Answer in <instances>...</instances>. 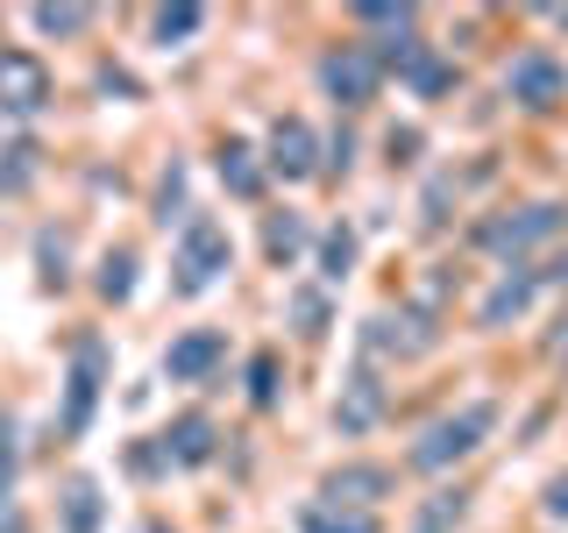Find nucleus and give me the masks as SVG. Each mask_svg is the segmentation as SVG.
<instances>
[{"instance_id":"obj_17","label":"nucleus","mask_w":568,"mask_h":533,"mask_svg":"<svg viewBox=\"0 0 568 533\" xmlns=\"http://www.w3.org/2000/svg\"><path fill=\"white\" fill-rule=\"evenodd\" d=\"M263 178H271V164H256V150H248V142H221V185L235 192V200H256Z\"/></svg>"},{"instance_id":"obj_5","label":"nucleus","mask_w":568,"mask_h":533,"mask_svg":"<svg viewBox=\"0 0 568 533\" xmlns=\"http://www.w3.org/2000/svg\"><path fill=\"white\" fill-rule=\"evenodd\" d=\"M505 93L519 107H532V114H547V107L568 100V64L555 50H519V58L505 64Z\"/></svg>"},{"instance_id":"obj_15","label":"nucleus","mask_w":568,"mask_h":533,"mask_svg":"<svg viewBox=\"0 0 568 533\" xmlns=\"http://www.w3.org/2000/svg\"><path fill=\"white\" fill-rule=\"evenodd\" d=\"M213 441H221V434H213V420L206 413H185L164 434V462H178V470H200V462H213Z\"/></svg>"},{"instance_id":"obj_22","label":"nucleus","mask_w":568,"mask_h":533,"mask_svg":"<svg viewBox=\"0 0 568 533\" xmlns=\"http://www.w3.org/2000/svg\"><path fill=\"white\" fill-rule=\"evenodd\" d=\"M200 22H206V8H192V0H178V8H156L150 14V36H156V43H185V36H200Z\"/></svg>"},{"instance_id":"obj_6","label":"nucleus","mask_w":568,"mask_h":533,"mask_svg":"<svg viewBox=\"0 0 568 533\" xmlns=\"http://www.w3.org/2000/svg\"><path fill=\"white\" fill-rule=\"evenodd\" d=\"M50 107V64L29 58V50H0V114L29 121Z\"/></svg>"},{"instance_id":"obj_1","label":"nucleus","mask_w":568,"mask_h":533,"mask_svg":"<svg viewBox=\"0 0 568 533\" xmlns=\"http://www.w3.org/2000/svg\"><path fill=\"white\" fill-rule=\"evenodd\" d=\"M227 263H235V242H227V228L213 221V213H192V221L178 228L171 292H178V299H200V292H213V284L227 278Z\"/></svg>"},{"instance_id":"obj_27","label":"nucleus","mask_w":568,"mask_h":533,"mask_svg":"<svg viewBox=\"0 0 568 533\" xmlns=\"http://www.w3.org/2000/svg\"><path fill=\"white\" fill-rule=\"evenodd\" d=\"M292 320H298V334H306V342H320V334H327V292H292Z\"/></svg>"},{"instance_id":"obj_25","label":"nucleus","mask_w":568,"mask_h":533,"mask_svg":"<svg viewBox=\"0 0 568 533\" xmlns=\"http://www.w3.org/2000/svg\"><path fill=\"white\" fill-rule=\"evenodd\" d=\"M248 405H256V413H271V405H277V355L271 349L248 355Z\"/></svg>"},{"instance_id":"obj_18","label":"nucleus","mask_w":568,"mask_h":533,"mask_svg":"<svg viewBox=\"0 0 568 533\" xmlns=\"http://www.w3.org/2000/svg\"><path fill=\"white\" fill-rule=\"evenodd\" d=\"M58 520H64V533H100V484H93V476H71V484H64Z\"/></svg>"},{"instance_id":"obj_7","label":"nucleus","mask_w":568,"mask_h":533,"mask_svg":"<svg viewBox=\"0 0 568 533\" xmlns=\"http://www.w3.org/2000/svg\"><path fill=\"white\" fill-rule=\"evenodd\" d=\"M377 58H384L390 71H398V79H405V93H419V100H440V93L455 86V64L440 58L434 43H419V36H405V43H384Z\"/></svg>"},{"instance_id":"obj_31","label":"nucleus","mask_w":568,"mask_h":533,"mask_svg":"<svg viewBox=\"0 0 568 533\" xmlns=\"http://www.w3.org/2000/svg\"><path fill=\"white\" fill-rule=\"evenodd\" d=\"M29 178H36V150H29V142H14L8 164H0V185H29Z\"/></svg>"},{"instance_id":"obj_3","label":"nucleus","mask_w":568,"mask_h":533,"mask_svg":"<svg viewBox=\"0 0 568 533\" xmlns=\"http://www.w3.org/2000/svg\"><path fill=\"white\" fill-rule=\"evenodd\" d=\"M320 86H327L334 107H369L384 86V58L369 43H334L327 58H320Z\"/></svg>"},{"instance_id":"obj_11","label":"nucleus","mask_w":568,"mask_h":533,"mask_svg":"<svg viewBox=\"0 0 568 533\" xmlns=\"http://www.w3.org/2000/svg\"><path fill=\"white\" fill-rule=\"evenodd\" d=\"M426 349H434L426 313H377L363 328V355H426Z\"/></svg>"},{"instance_id":"obj_35","label":"nucleus","mask_w":568,"mask_h":533,"mask_svg":"<svg viewBox=\"0 0 568 533\" xmlns=\"http://www.w3.org/2000/svg\"><path fill=\"white\" fill-rule=\"evenodd\" d=\"M540 284H568V249L555 257V271H540Z\"/></svg>"},{"instance_id":"obj_19","label":"nucleus","mask_w":568,"mask_h":533,"mask_svg":"<svg viewBox=\"0 0 568 533\" xmlns=\"http://www.w3.org/2000/svg\"><path fill=\"white\" fill-rule=\"evenodd\" d=\"M263 249H271V263L292 271L298 249H306V221H298V213H271V221H263Z\"/></svg>"},{"instance_id":"obj_8","label":"nucleus","mask_w":568,"mask_h":533,"mask_svg":"<svg viewBox=\"0 0 568 533\" xmlns=\"http://www.w3.org/2000/svg\"><path fill=\"white\" fill-rule=\"evenodd\" d=\"M561 228V207H519V213H490L484 228H476V242L490 249V257H526L532 242H547Z\"/></svg>"},{"instance_id":"obj_4","label":"nucleus","mask_w":568,"mask_h":533,"mask_svg":"<svg viewBox=\"0 0 568 533\" xmlns=\"http://www.w3.org/2000/svg\"><path fill=\"white\" fill-rule=\"evenodd\" d=\"M100 384H106V342L100 334H79L71 342V378H64V441H79L93 426V405H100Z\"/></svg>"},{"instance_id":"obj_9","label":"nucleus","mask_w":568,"mask_h":533,"mask_svg":"<svg viewBox=\"0 0 568 533\" xmlns=\"http://www.w3.org/2000/svg\"><path fill=\"white\" fill-rule=\"evenodd\" d=\"M320 497H327V505L377 512V497H390V470H384V462H348V470H327V476H320Z\"/></svg>"},{"instance_id":"obj_23","label":"nucleus","mask_w":568,"mask_h":533,"mask_svg":"<svg viewBox=\"0 0 568 533\" xmlns=\"http://www.w3.org/2000/svg\"><path fill=\"white\" fill-rule=\"evenodd\" d=\"M355 22H363V29H384L390 43H405V36H413V8H405V0H398V8H390V0H363V8H355Z\"/></svg>"},{"instance_id":"obj_28","label":"nucleus","mask_w":568,"mask_h":533,"mask_svg":"<svg viewBox=\"0 0 568 533\" xmlns=\"http://www.w3.org/2000/svg\"><path fill=\"white\" fill-rule=\"evenodd\" d=\"M156 221H192V213H185V164H171L164 171V185H156Z\"/></svg>"},{"instance_id":"obj_16","label":"nucleus","mask_w":568,"mask_h":533,"mask_svg":"<svg viewBox=\"0 0 568 533\" xmlns=\"http://www.w3.org/2000/svg\"><path fill=\"white\" fill-rule=\"evenodd\" d=\"M298 526H306V533H384V520H377V512L327 505V497H313V505L298 512Z\"/></svg>"},{"instance_id":"obj_32","label":"nucleus","mask_w":568,"mask_h":533,"mask_svg":"<svg viewBox=\"0 0 568 533\" xmlns=\"http://www.w3.org/2000/svg\"><path fill=\"white\" fill-rule=\"evenodd\" d=\"M547 520H568V470L547 484Z\"/></svg>"},{"instance_id":"obj_30","label":"nucleus","mask_w":568,"mask_h":533,"mask_svg":"<svg viewBox=\"0 0 568 533\" xmlns=\"http://www.w3.org/2000/svg\"><path fill=\"white\" fill-rule=\"evenodd\" d=\"M14 462H22L14 455V420L0 413V497H14Z\"/></svg>"},{"instance_id":"obj_36","label":"nucleus","mask_w":568,"mask_h":533,"mask_svg":"<svg viewBox=\"0 0 568 533\" xmlns=\"http://www.w3.org/2000/svg\"><path fill=\"white\" fill-rule=\"evenodd\" d=\"M555 22H561V29H568V8H555Z\"/></svg>"},{"instance_id":"obj_13","label":"nucleus","mask_w":568,"mask_h":533,"mask_svg":"<svg viewBox=\"0 0 568 533\" xmlns=\"http://www.w3.org/2000/svg\"><path fill=\"white\" fill-rule=\"evenodd\" d=\"M377 420H384V384H377V370H355V378L342 384L334 426H342V434H369Z\"/></svg>"},{"instance_id":"obj_24","label":"nucleus","mask_w":568,"mask_h":533,"mask_svg":"<svg viewBox=\"0 0 568 533\" xmlns=\"http://www.w3.org/2000/svg\"><path fill=\"white\" fill-rule=\"evenodd\" d=\"M355 271V228H327V242H320V278L342 284Z\"/></svg>"},{"instance_id":"obj_37","label":"nucleus","mask_w":568,"mask_h":533,"mask_svg":"<svg viewBox=\"0 0 568 533\" xmlns=\"http://www.w3.org/2000/svg\"><path fill=\"white\" fill-rule=\"evenodd\" d=\"M142 533H164V526H156V520H150V526H142Z\"/></svg>"},{"instance_id":"obj_12","label":"nucleus","mask_w":568,"mask_h":533,"mask_svg":"<svg viewBox=\"0 0 568 533\" xmlns=\"http://www.w3.org/2000/svg\"><path fill=\"white\" fill-rule=\"evenodd\" d=\"M221 355H227L221 328H192V334H178V342H171L164 370H171V384H200V378H213V370H221Z\"/></svg>"},{"instance_id":"obj_26","label":"nucleus","mask_w":568,"mask_h":533,"mask_svg":"<svg viewBox=\"0 0 568 533\" xmlns=\"http://www.w3.org/2000/svg\"><path fill=\"white\" fill-rule=\"evenodd\" d=\"M129 292H135V257H129V249H106V263H100V299H114V306H121Z\"/></svg>"},{"instance_id":"obj_20","label":"nucleus","mask_w":568,"mask_h":533,"mask_svg":"<svg viewBox=\"0 0 568 533\" xmlns=\"http://www.w3.org/2000/svg\"><path fill=\"white\" fill-rule=\"evenodd\" d=\"M462 512H469V491H434V497L419 505L413 533H455V526H462Z\"/></svg>"},{"instance_id":"obj_33","label":"nucleus","mask_w":568,"mask_h":533,"mask_svg":"<svg viewBox=\"0 0 568 533\" xmlns=\"http://www.w3.org/2000/svg\"><path fill=\"white\" fill-rule=\"evenodd\" d=\"M327 164H334V171H348V164H355V142H348V135H334V142H327Z\"/></svg>"},{"instance_id":"obj_10","label":"nucleus","mask_w":568,"mask_h":533,"mask_svg":"<svg viewBox=\"0 0 568 533\" xmlns=\"http://www.w3.org/2000/svg\"><path fill=\"white\" fill-rule=\"evenodd\" d=\"M320 171V142L313 129L298 114H284L277 129H271V178H284V185H298V178H313Z\"/></svg>"},{"instance_id":"obj_29","label":"nucleus","mask_w":568,"mask_h":533,"mask_svg":"<svg viewBox=\"0 0 568 533\" xmlns=\"http://www.w3.org/2000/svg\"><path fill=\"white\" fill-rule=\"evenodd\" d=\"M36 257H43V278H50V284H64V263H71V235H64V228H43V235H36Z\"/></svg>"},{"instance_id":"obj_34","label":"nucleus","mask_w":568,"mask_h":533,"mask_svg":"<svg viewBox=\"0 0 568 533\" xmlns=\"http://www.w3.org/2000/svg\"><path fill=\"white\" fill-rule=\"evenodd\" d=\"M0 533H22V505L14 497H0Z\"/></svg>"},{"instance_id":"obj_2","label":"nucleus","mask_w":568,"mask_h":533,"mask_svg":"<svg viewBox=\"0 0 568 533\" xmlns=\"http://www.w3.org/2000/svg\"><path fill=\"white\" fill-rule=\"evenodd\" d=\"M497 426V405L490 399H476V405H462V413H448V420H434L426 434L413 441V470H426V476H440V470H455L462 455H476L484 449V434Z\"/></svg>"},{"instance_id":"obj_21","label":"nucleus","mask_w":568,"mask_h":533,"mask_svg":"<svg viewBox=\"0 0 568 533\" xmlns=\"http://www.w3.org/2000/svg\"><path fill=\"white\" fill-rule=\"evenodd\" d=\"M29 22L43 36H85V29H93V8H79V0H64V8L43 0V8H29Z\"/></svg>"},{"instance_id":"obj_14","label":"nucleus","mask_w":568,"mask_h":533,"mask_svg":"<svg viewBox=\"0 0 568 533\" xmlns=\"http://www.w3.org/2000/svg\"><path fill=\"white\" fill-rule=\"evenodd\" d=\"M532 292H540V271L511 263V271L490 284V299H484V313H476V320H484V328H505V320H519V313L532 306Z\"/></svg>"}]
</instances>
